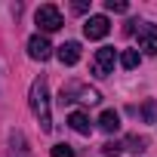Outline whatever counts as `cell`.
I'll return each instance as SVG.
<instances>
[{"label":"cell","instance_id":"obj_1","mask_svg":"<svg viewBox=\"0 0 157 157\" xmlns=\"http://www.w3.org/2000/svg\"><path fill=\"white\" fill-rule=\"evenodd\" d=\"M28 102H31L34 117L40 120V129L49 132V129H52V114H49V90H46V77H37V80L31 83Z\"/></svg>","mask_w":157,"mask_h":157},{"label":"cell","instance_id":"obj_14","mask_svg":"<svg viewBox=\"0 0 157 157\" xmlns=\"http://www.w3.org/2000/svg\"><path fill=\"white\" fill-rule=\"evenodd\" d=\"M142 117H145L148 123H154V117H157V102H148V105L142 108Z\"/></svg>","mask_w":157,"mask_h":157},{"label":"cell","instance_id":"obj_10","mask_svg":"<svg viewBox=\"0 0 157 157\" xmlns=\"http://www.w3.org/2000/svg\"><path fill=\"white\" fill-rule=\"evenodd\" d=\"M10 157H31V148H28V142H25L22 132L10 136Z\"/></svg>","mask_w":157,"mask_h":157},{"label":"cell","instance_id":"obj_11","mask_svg":"<svg viewBox=\"0 0 157 157\" xmlns=\"http://www.w3.org/2000/svg\"><path fill=\"white\" fill-rule=\"evenodd\" d=\"M139 62H142V56H139L136 49H126V52L120 56V65H123L126 71H132V68H139Z\"/></svg>","mask_w":157,"mask_h":157},{"label":"cell","instance_id":"obj_7","mask_svg":"<svg viewBox=\"0 0 157 157\" xmlns=\"http://www.w3.org/2000/svg\"><path fill=\"white\" fill-rule=\"evenodd\" d=\"M56 56H59L62 65H77V62H80V43H77V40H68V43H62V46L56 49Z\"/></svg>","mask_w":157,"mask_h":157},{"label":"cell","instance_id":"obj_6","mask_svg":"<svg viewBox=\"0 0 157 157\" xmlns=\"http://www.w3.org/2000/svg\"><path fill=\"white\" fill-rule=\"evenodd\" d=\"M28 56H31L34 62H46V59L52 56V46H49V40H46L43 34H34V37L28 40Z\"/></svg>","mask_w":157,"mask_h":157},{"label":"cell","instance_id":"obj_8","mask_svg":"<svg viewBox=\"0 0 157 157\" xmlns=\"http://www.w3.org/2000/svg\"><path fill=\"white\" fill-rule=\"evenodd\" d=\"M68 123H71L74 132H80V136H90V132H93V123H90V117H86L83 111H71V114H68Z\"/></svg>","mask_w":157,"mask_h":157},{"label":"cell","instance_id":"obj_5","mask_svg":"<svg viewBox=\"0 0 157 157\" xmlns=\"http://www.w3.org/2000/svg\"><path fill=\"white\" fill-rule=\"evenodd\" d=\"M108 31H111L108 16H90L86 25H83V34H86L90 40H102V37H108Z\"/></svg>","mask_w":157,"mask_h":157},{"label":"cell","instance_id":"obj_9","mask_svg":"<svg viewBox=\"0 0 157 157\" xmlns=\"http://www.w3.org/2000/svg\"><path fill=\"white\" fill-rule=\"evenodd\" d=\"M99 129L108 132V136L117 132V129H120V114H117V111H102V114H99Z\"/></svg>","mask_w":157,"mask_h":157},{"label":"cell","instance_id":"obj_13","mask_svg":"<svg viewBox=\"0 0 157 157\" xmlns=\"http://www.w3.org/2000/svg\"><path fill=\"white\" fill-rule=\"evenodd\" d=\"M52 157H74V148L65 145V142H59V145H52Z\"/></svg>","mask_w":157,"mask_h":157},{"label":"cell","instance_id":"obj_3","mask_svg":"<svg viewBox=\"0 0 157 157\" xmlns=\"http://www.w3.org/2000/svg\"><path fill=\"white\" fill-rule=\"evenodd\" d=\"M114 62H117L114 46H102V49L93 56V74H96V77H108V74L114 71Z\"/></svg>","mask_w":157,"mask_h":157},{"label":"cell","instance_id":"obj_15","mask_svg":"<svg viewBox=\"0 0 157 157\" xmlns=\"http://www.w3.org/2000/svg\"><path fill=\"white\" fill-rule=\"evenodd\" d=\"M120 151H123L120 142H108V145H102V154H105V157H114V154H120Z\"/></svg>","mask_w":157,"mask_h":157},{"label":"cell","instance_id":"obj_2","mask_svg":"<svg viewBox=\"0 0 157 157\" xmlns=\"http://www.w3.org/2000/svg\"><path fill=\"white\" fill-rule=\"evenodd\" d=\"M34 22H37V28H40L43 34H52V31H59V28L65 25V22H62V13H59V6H52V3H43V6L37 10Z\"/></svg>","mask_w":157,"mask_h":157},{"label":"cell","instance_id":"obj_4","mask_svg":"<svg viewBox=\"0 0 157 157\" xmlns=\"http://www.w3.org/2000/svg\"><path fill=\"white\" fill-rule=\"evenodd\" d=\"M136 37H139V49H145L148 56H157V25L154 22H139Z\"/></svg>","mask_w":157,"mask_h":157},{"label":"cell","instance_id":"obj_12","mask_svg":"<svg viewBox=\"0 0 157 157\" xmlns=\"http://www.w3.org/2000/svg\"><path fill=\"white\" fill-rule=\"evenodd\" d=\"M105 10L108 13H126L129 3H126V0H105Z\"/></svg>","mask_w":157,"mask_h":157}]
</instances>
